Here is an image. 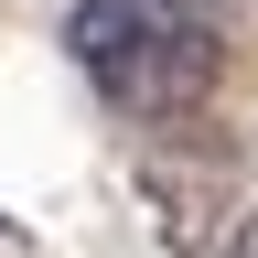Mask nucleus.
Returning <instances> with one entry per match:
<instances>
[{
	"label": "nucleus",
	"instance_id": "20e7f679",
	"mask_svg": "<svg viewBox=\"0 0 258 258\" xmlns=\"http://www.w3.org/2000/svg\"><path fill=\"white\" fill-rule=\"evenodd\" d=\"M22 247H32V237H22V226H11V215H0V258H22Z\"/></svg>",
	"mask_w": 258,
	"mask_h": 258
},
{
	"label": "nucleus",
	"instance_id": "7ed1b4c3",
	"mask_svg": "<svg viewBox=\"0 0 258 258\" xmlns=\"http://www.w3.org/2000/svg\"><path fill=\"white\" fill-rule=\"evenodd\" d=\"M226 258H258V205H237V226H226Z\"/></svg>",
	"mask_w": 258,
	"mask_h": 258
},
{
	"label": "nucleus",
	"instance_id": "f03ea898",
	"mask_svg": "<svg viewBox=\"0 0 258 258\" xmlns=\"http://www.w3.org/2000/svg\"><path fill=\"white\" fill-rule=\"evenodd\" d=\"M140 205H151V226H161L172 258L215 247V215L237 205V140H215L205 108H194V118H161L151 151H140Z\"/></svg>",
	"mask_w": 258,
	"mask_h": 258
},
{
	"label": "nucleus",
	"instance_id": "f257e3e1",
	"mask_svg": "<svg viewBox=\"0 0 258 258\" xmlns=\"http://www.w3.org/2000/svg\"><path fill=\"white\" fill-rule=\"evenodd\" d=\"M64 54L118 118H194L226 86V0H76L64 11Z\"/></svg>",
	"mask_w": 258,
	"mask_h": 258
}]
</instances>
